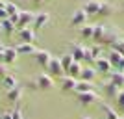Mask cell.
Listing matches in <instances>:
<instances>
[{
	"label": "cell",
	"mask_w": 124,
	"mask_h": 119,
	"mask_svg": "<svg viewBox=\"0 0 124 119\" xmlns=\"http://www.w3.org/2000/svg\"><path fill=\"white\" fill-rule=\"evenodd\" d=\"M108 60H109V63H111V67H113L115 71L124 73V54H120L119 50L111 48L109 54H108Z\"/></svg>",
	"instance_id": "obj_1"
},
{
	"label": "cell",
	"mask_w": 124,
	"mask_h": 119,
	"mask_svg": "<svg viewBox=\"0 0 124 119\" xmlns=\"http://www.w3.org/2000/svg\"><path fill=\"white\" fill-rule=\"evenodd\" d=\"M35 88L37 89H43V91H46V89H52L54 88V78L46 73H39L35 78Z\"/></svg>",
	"instance_id": "obj_2"
},
{
	"label": "cell",
	"mask_w": 124,
	"mask_h": 119,
	"mask_svg": "<svg viewBox=\"0 0 124 119\" xmlns=\"http://www.w3.org/2000/svg\"><path fill=\"white\" fill-rule=\"evenodd\" d=\"M102 8H104L102 0H87L83 4V9L87 15H102Z\"/></svg>",
	"instance_id": "obj_3"
},
{
	"label": "cell",
	"mask_w": 124,
	"mask_h": 119,
	"mask_svg": "<svg viewBox=\"0 0 124 119\" xmlns=\"http://www.w3.org/2000/svg\"><path fill=\"white\" fill-rule=\"evenodd\" d=\"M33 21H35V13H31V11H21V13H19V24H17V28H19V30H24V28H28Z\"/></svg>",
	"instance_id": "obj_4"
},
{
	"label": "cell",
	"mask_w": 124,
	"mask_h": 119,
	"mask_svg": "<svg viewBox=\"0 0 124 119\" xmlns=\"http://www.w3.org/2000/svg\"><path fill=\"white\" fill-rule=\"evenodd\" d=\"M87 13H85V9H83V8H80V9H76L72 13V19H70V24L72 26H80V28H82L83 24H85V22H87Z\"/></svg>",
	"instance_id": "obj_5"
},
{
	"label": "cell",
	"mask_w": 124,
	"mask_h": 119,
	"mask_svg": "<svg viewBox=\"0 0 124 119\" xmlns=\"http://www.w3.org/2000/svg\"><path fill=\"white\" fill-rule=\"evenodd\" d=\"M46 69L50 71V74H54V76H65V71H63V67H61L59 58H52Z\"/></svg>",
	"instance_id": "obj_6"
},
{
	"label": "cell",
	"mask_w": 124,
	"mask_h": 119,
	"mask_svg": "<svg viewBox=\"0 0 124 119\" xmlns=\"http://www.w3.org/2000/svg\"><path fill=\"white\" fill-rule=\"evenodd\" d=\"M94 63H96V73H102V74H109L113 69L108 58H98V60H94Z\"/></svg>",
	"instance_id": "obj_7"
},
{
	"label": "cell",
	"mask_w": 124,
	"mask_h": 119,
	"mask_svg": "<svg viewBox=\"0 0 124 119\" xmlns=\"http://www.w3.org/2000/svg\"><path fill=\"white\" fill-rule=\"evenodd\" d=\"M78 101H80L82 106H91L93 102L98 101V95H94L93 91H89V93H80L78 95Z\"/></svg>",
	"instance_id": "obj_8"
},
{
	"label": "cell",
	"mask_w": 124,
	"mask_h": 119,
	"mask_svg": "<svg viewBox=\"0 0 124 119\" xmlns=\"http://www.w3.org/2000/svg\"><path fill=\"white\" fill-rule=\"evenodd\" d=\"M33 56H35L37 63L43 65V67H48V63H50V60H52V56H50V52H48V50H35Z\"/></svg>",
	"instance_id": "obj_9"
},
{
	"label": "cell",
	"mask_w": 124,
	"mask_h": 119,
	"mask_svg": "<svg viewBox=\"0 0 124 119\" xmlns=\"http://www.w3.org/2000/svg\"><path fill=\"white\" fill-rule=\"evenodd\" d=\"M76 84H78V80L74 76H61V89L63 91H74L76 89Z\"/></svg>",
	"instance_id": "obj_10"
},
{
	"label": "cell",
	"mask_w": 124,
	"mask_h": 119,
	"mask_svg": "<svg viewBox=\"0 0 124 119\" xmlns=\"http://www.w3.org/2000/svg\"><path fill=\"white\" fill-rule=\"evenodd\" d=\"M19 36H21L22 43H30V45H33L35 43V30H31V28H24V30L19 32Z\"/></svg>",
	"instance_id": "obj_11"
},
{
	"label": "cell",
	"mask_w": 124,
	"mask_h": 119,
	"mask_svg": "<svg viewBox=\"0 0 124 119\" xmlns=\"http://www.w3.org/2000/svg\"><path fill=\"white\" fill-rule=\"evenodd\" d=\"M17 56H19V52H17L15 47H6V50H4V63H8V65L15 63Z\"/></svg>",
	"instance_id": "obj_12"
},
{
	"label": "cell",
	"mask_w": 124,
	"mask_h": 119,
	"mask_svg": "<svg viewBox=\"0 0 124 119\" xmlns=\"http://www.w3.org/2000/svg\"><path fill=\"white\" fill-rule=\"evenodd\" d=\"M48 22H50V15H48V13H39V15H35L33 28H35V30H39V28H43V26H46Z\"/></svg>",
	"instance_id": "obj_13"
},
{
	"label": "cell",
	"mask_w": 124,
	"mask_h": 119,
	"mask_svg": "<svg viewBox=\"0 0 124 119\" xmlns=\"http://www.w3.org/2000/svg\"><path fill=\"white\" fill-rule=\"evenodd\" d=\"M94 78H96V69H93V67H83V69H82L80 80H85V82H93Z\"/></svg>",
	"instance_id": "obj_14"
},
{
	"label": "cell",
	"mask_w": 124,
	"mask_h": 119,
	"mask_svg": "<svg viewBox=\"0 0 124 119\" xmlns=\"http://www.w3.org/2000/svg\"><path fill=\"white\" fill-rule=\"evenodd\" d=\"M93 82H85V80H78V84H76V91L78 95L80 93H89V91H93Z\"/></svg>",
	"instance_id": "obj_15"
},
{
	"label": "cell",
	"mask_w": 124,
	"mask_h": 119,
	"mask_svg": "<svg viewBox=\"0 0 124 119\" xmlns=\"http://www.w3.org/2000/svg\"><path fill=\"white\" fill-rule=\"evenodd\" d=\"M2 84H4V88L8 89V91L19 86V82H17V78L13 76V74H9V73H8V74H4V76H2Z\"/></svg>",
	"instance_id": "obj_16"
},
{
	"label": "cell",
	"mask_w": 124,
	"mask_h": 119,
	"mask_svg": "<svg viewBox=\"0 0 124 119\" xmlns=\"http://www.w3.org/2000/svg\"><path fill=\"white\" fill-rule=\"evenodd\" d=\"M72 58H74V62H80L82 63V60H85V48L82 47V45H72Z\"/></svg>",
	"instance_id": "obj_17"
},
{
	"label": "cell",
	"mask_w": 124,
	"mask_h": 119,
	"mask_svg": "<svg viewBox=\"0 0 124 119\" xmlns=\"http://www.w3.org/2000/svg\"><path fill=\"white\" fill-rule=\"evenodd\" d=\"M21 97H22V88H19V86L8 91V101H11L13 104L19 102V101H21Z\"/></svg>",
	"instance_id": "obj_18"
},
{
	"label": "cell",
	"mask_w": 124,
	"mask_h": 119,
	"mask_svg": "<svg viewBox=\"0 0 124 119\" xmlns=\"http://www.w3.org/2000/svg\"><path fill=\"white\" fill-rule=\"evenodd\" d=\"M109 82L115 84L117 88L122 89V88H124V73H120V71H113V73H111V80H109Z\"/></svg>",
	"instance_id": "obj_19"
},
{
	"label": "cell",
	"mask_w": 124,
	"mask_h": 119,
	"mask_svg": "<svg viewBox=\"0 0 124 119\" xmlns=\"http://www.w3.org/2000/svg\"><path fill=\"white\" fill-rule=\"evenodd\" d=\"M59 62H61V67H63V71H65V74H67V71L74 63V58H72V54H63V56L59 58Z\"/></svg>",
	"instance_id": "obj_20"
},
{
	"label": "cell",
	"mask_w": 124,
	"mask_h": 119,
	"mask_svg": "<svg viewBox=\"0 0 124 119\" xmlns=\"http://www.w3.org/2000/svg\"><path fill=\"white\" fill-rule=\"evenodd\" d=\"M17 52L19 54H35V47L30 45V43H21V45H17Z\"/></svg>",
	"instance_id": "obj_21"
},
{
	"label": "cell",
	"mask_w": 124,
	"mask_h": 119,
	"mask_svg": "<svg viewBox=\"0 0 124 119\" xmlns=\"http://www.w3.org/2000/svg\"><path fill=\"white\" fill-rule=\"evenodd\" d=\"M93 30H94L93 24H83L82 30H80V36H82L83 39H93Z\"/></svg>",
	"instance_id": "obj_22"
},
{
	"label": "cell",
	"mask_w": 124,
	"mask_h": 119,
	"mask_svg": "<svg viewBox=\"0 0 124 119\" xmlns=\"http://www.w3.org/2000/svg\"><path fill=\"white\" fill-rule=\"evenodd\" d=\"M82 63H80V62H74L72 63V65H70V69H69V71H67V74H69V76H74V78H76V76H80V74H82Z\"/></svg>",
	"instance_id": "obj_23"
},
{
	"label": "cell",
	"mask_w": 124,
	"mask_h": 119,
	"mask_svg": "<svg viewBox=\"0 0 124 119\" xmlns=\"http://www.w3.org/2000/svg\"><path fill=\"white\" fill-rule=\"evenodd\" d=\"M0 26H2V30H4L6 34H8V36H11V34H13V30L17 28V26L13 24V22H11L9 19H4V21H0Z\"/></svg>",
	"instance_id": "obj_24"
},
{
	"label": "cell",
	"mask_w": 124,
	"mask_h": 119,
	"mask_svg": "<svg viewBox=\"0 0 124 119\" xmlns=\"http://www.w3.org/2000/svg\"><path fill=\"white\" fill-rule=\"evenodd\" d=\"M104 34H106V26H102V24H94V30H93V39H96V41H102Z\"/></svg>",
	"instance_id": "obj_25"
},
{
	"label": "cell",
	"mask_w": 124,
	"mask_h": 119,
	"mask_svg": "<svg viewBox=\"0 0 124 119\" xmlns=\"http://www.w3.org/2000/svg\"><path fill=\"white\" fill-rule=\"evenodd\" d=\"M104 88H106V93H108L109 97H113V99H117V95H119V91H120V88H117V86L111 84V82H108Z\"/></svg>",
	"instance_id": "obj_26"
},
{
	"label": "cell",
	"mask_w": 124,
	"mask_h": 119,
	"mask_svg": "<svg viewBox=\"0 0 124 119\" xmlns=\"http://www.w3.org/2000/svg\"><path fill=\"white\" fill-rule=\"evenodd\" d=\"M102 110H104V114H106V119H119L120 115L115 112V110H111L108 106V104H102Z\"/></svg>",
	"instance_id": "obj_27"
},
{
	"label": "cell",
	"mask_w": 124,
	"mask_h": 119,
	"mask_svg": "<svg viewBox=\"0 0 124 119\" xmlns=\"http://www.w3.org/2000/svg\"><path fill=\"white\" fill-rule=\"evenodd\" d=\"M6 11H8V15H17V13H21V11H19V8H17L13 2H8V6H6Z\"/></svg>",
	"instance_id": "obj_28"
},
{
	"label": "cell",
	"mask_w": 124,
	"mask_h": 119,
	"mask_svg": "<svg viewBox=\"0 0 124 119\" xmlns=\"http://www.w3.org/2000/svg\"><path fill=\"white\" fill-rule=\"evenodd\" d=\"M91 50V54H93L94 60H98V58H102L100 54H102V47H93V48H89Z\"/></svg>",
	"instance_id": "obj_29"
},
{
	"label": "cell",
	"mask_w": 124,
	"mask_h": 119,
	"mask_svg": "<svg viewBox=\"0 0 124 119\" xmlns=\"http://www.w3.org/2000/svg\"><path fill=\"white\" fill-rule=\"evenodd\" d=\"M11 119H24V117H22V112H21V108H19V106H15V108H13V112H11Z\"/></svg>",
	"instance_id": "obj_30"
},
{
	"label": "cell",
	"mask_w": 124,
	"mask_h": 119,
	"mask_svg": "<svg viewBox=\"0 0 124 119\" xmlns=\"http://www.w3.org/2000/svg\"><path fill=\"white\" fill-rule=\"evenodd\" d=\"M113 48H115V50H119L120 54H124V39H119V41L113 45Z\"/></svg>",
	"instance_id": "obj_31"
},
{
	"label": "cell",
	"mask_w": 124,
	"mask_h": 119,
	"mask_svg": "<svg viewBox=\"0 0 124 119\" xmlns=\"http://www.w3.org/2000/svg\"><path fill=\"white\" fill-rule=\"evenodd\" d=\"M117 104H119L120 108L124 110V89H120L119 95H117Z\"/></svg>",
	"instance_id": "obj_32"
},
{
	"label": "cell",
	"mask_w": 124,
	"mask_h": 119,
	"mask_svg": "<svg viewBox=\"0 0 124 119\" xmlns=\"http://www.w3.org/2000/svg\"><path fill=\"white\" fill-rule=\"evenodd\" d=\"M8 19H9V21L13 22V24H15V26L19 24V13H17V15H9V17H8Z\"/></svg>",
	"instance_id": "obj_33"
},
{
	"label": "cell",
	"mask_w": 124,
	"mask_h": 119,
	"mask_svg": "<svg viewBox=\"0 0 124 119\" xmlns=\"http://www.w3.org/2000/svg\"><path fill=\"white\" fill-rule=\"evenodd\" d=\"M0 119H11V112H6V114L0 115Z\"/></svg>",
	"instance_id": "obj_34"
},
{
	"label": "cell",
	"mask_w": 124,
	"mask_h": 119,
	"mask_svg": "<svg viewBox=\"0 0 124 119\" xmlns=\"http://www.w3.org/2000/svg\"><path fill=\"white\" fill-rule=\"evenodd\" d=\"M4 74H8V73H6V67H4V63H0V76H4Z\"/></svg>",
	"instance_id": "obj_35"
},
{
	"label": "cell",
	"mask_w": 124,
	"mask_h": 119,
	"mask_svg": "<svg viewBox=\"0 0 124 119\" xmlns=\"http://www.w3.org/2000/svg\"><path fill=\"white\" fill-rule=\"evenodd\" d=\"M6 50V47H4V45H0V52H4Z\"/></svg>",
	"instance_id": "obj_36"
},
{
	"label": "cell",
	"mask_w": 124,
	"mask_h": 119,
	"mask_svg": "<svg viewBox=\"0 0 124 119\" xmlns=\"http://www.w3.org/2000/svg\"><path fill=\"white\" fill-rule=\"evenodd\" d=\"M33 2H35V4H41V2H45V0H33Z\"/></svg>",
	"instance_id": "obj_37"
},
{
	"label": "cell",
	"mask_w": 124,
	"mask_h": 119,
	"mask_svg": "<svg viewBox=\"0 0 124 119\" xmlns=\"http://www.w3.org/2000/svg\"><path fill=\"white\" fill-rule=\"evenodd\" d=\"M82 119H91V117H82Z\"/></svg>",
	"instance_id": "obj_38"
},
{
	"label": "cell",
	"mask_w": 124,
	"mask_h": 119,
	"mask_svg": "<svg viewBox=\"0 0 124 119\" xmlns=\"http://www.w3.org/2000/svg\"><path fill=\"white\" fill-rule=\"evenodd\" d=\"M2 2H9V0H2Z\"/></svg>",
	"instance_id": "obj_39"
},
{
	"label": "cell",
	"mask_w": 124,
	"mask_h": 119,
	"mask_svg": "<svg viewBox=\"0 0 124 119\" xmlns=\"http://www.w3.org/2000/svg\"><path fill=\"white\" fill-rule=\"evenodd\" d=\"M119 119H124V115H122V117H119Z\"/></svg>",
	"instance_id": "obj_40"
},
{
	"label": "cell",
	"mask_w": 124,
	"mask_h": 119,
	"mask_svg": "<svg viewBox=\"0 0 124 119\" xmlns=\"http://www.w3.org/2000/svg\"><path fill=\"white\" fill-rule=\"evenodd\" d=\"M45 2H46V0H45Z\"/></svg>",
	"instance_id": "obj_41"
}]
</instances>
